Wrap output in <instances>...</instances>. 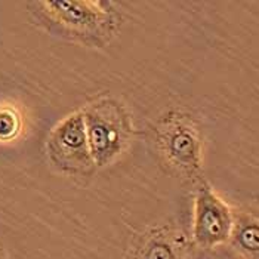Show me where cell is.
I'll list each match as a JSON object with an SVG mask.
<instances>
[{"label": "cell", "mask_w": 259, "mask_h": 259, "mask_svg": "<svg viewBox=\"0 0 259 259\" xmlns=\"http://www.w3.org/2000/svg\"><path fill=\"white\" fill-rule=\"evenodd\" d=\"M31 14L52 34L86 45H104L120 24L113 2L105 0H57L34 2Z\"/></svg>", "instance_id": "1"}, {"label": "cell", "mask_w": 259, "mask_h": 259, "mask_svg": "<svg viewBox=\"0 0 259 259\" xmlns=\"http://www.w3.org/2000/svg\"><path fill=\"white\" fill-rule=\"evenodd\" d=\"M154 142L172 174L193 187L204 180L203 134L193 116L181 110L166 113L154 126Z\"/></svg>", "instance_id": "2"}, {"label": "cell", "mask_w": 259, "mask_h": 259, "mask_svg": "<svg viewBox=\"0 0 259 259\" xmlns=\"http://www.w3.org/2000/svg\"><path fill=\"white\" fill-rule=\"evenodd\" d=\"M95 167H107L127 151L132 120L126 107L113 97H100L81 108Z\"/></svg>", "instance_id": "3"}, {"label": "cell", "mask_w": 259, "mask_h": 259, "mask_svg": "<svg viewBox=\"0 0 259 259\" xmlns=\"http://www.w3.org/2000/svg\"><path fill=\"white\" fill-rule=\"evenodd\" d=\"M49 163L61 174L77 177L92 172V160L86 126L81 110L60 120L49 132L45 142Z\"/></svg>", "instance_id": "4"}, {"label": "cell", "mask_w": 259, "mask_h": 259, "mask_svg": "<svg viewBox=\"0 0 259 259\" xmlns=\"http://www.w3.org/2000/svg\"><path fill=\"white\" fill-rule=\"evenodd\" d=\"M234 222L233 207L203 180L194 187V206L190 237L196 249H218L227 246Z\"/></svg>", "instance_id": "5"}, {"label": "cell", "mask_w": 259, "mask_h": 259, "mask_svg": "<svg viewBox=\"0 0 259 259\" xmlns=\"http://www.w3.org/2000/svg\"><path fill=\"white\" fill-rule=\"evenodd\" d=\"M191 249L190 233L175 224H159L134 236L124 259H188Z\"/></svg>", "instance_id": "6"}, {"label": "cell", "mask_w": 259, "mask_h": 259, "mask_svg": "<svg viewBox=\"0 0 259 259\" xmlns=\"http://www.w3.org/2000/svg\"><path fill=\"white\" fill-rule=\"evenodd\" d=\"M234 222L227 249L237 259H259V206L233 207Z\"/></svg>", "instance_id": "7"}, {"label": "cell", "mask_w": 259, "mask_h": 259, "mask_svg": "<svg viewBox=\"0 0 259 259\" xmlns=\"http://www.w3.org/2000/svg\"><path fill=\"white\" fill-rule=\"evenodd\" d=\"M22 116L18 108L2 104L0 105V142H11L21 134Z\"/></svg>", "instance_id": "8"}, {"label": "cell", "mask_w": 259, "mask_h": 259, "mask_svg": "<svg viewBox=\"0 0 259 259\" xmlns=\"http://www.w3.org/2000/svg\"><path fill=\"white\" fill-rule=\"evenodd\" d=\"M188 259H237L225 246L218 247V249H210V250H204V249H196L193 246Z\"/></svg>", "instance_id": "9"}, {"label": "cell", "mask_w": 259, "mask_h": 259, "mask_svg": "<svg viewBox=\"0 0 259 259\" xmlns=\"http://www.w3.org/2000/svg\"><path fill=\"white\" fill-rule=\"evenodd\" d=\"M0 259H6L5 250H3V247H2V246H0Z\"/></svg>", "instance_id": "10"}]
</instances>
